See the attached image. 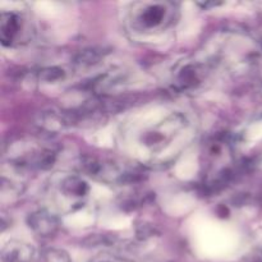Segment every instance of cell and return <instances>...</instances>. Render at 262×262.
I'll return each mask as SVG.
<instances>
[{
	"instance_id": "obj_2",
	"label": "cell",
	"mask_w": 262,
	"mask_h": 262,
	"mask_svg": "<svg viewBox=\"0 0 262 262\" xmlns=\"http://www.w3.org/2000/svg\"><path fill=\"white\" fill-rule=\"evenodd\" d=\"M79 166L86 176L106 183H129L138 177L136 171H129L114 161L96 156H83Z\"/></svg>"
},
{
	"instance_id": "obj_11",
	"label": "cell",
	"mask_w": 262,
	"mask_h": 262,
	"mask_svg": "<svg viewBox=\"0 0 262 262\" xmlns=\"http://www.w3.org/2000/svg\"><path fill=\"white\" fill-rule=\"evenodd\" d=\"M45 262H71L68 252L61 248H48L43 252Z\"/></svg>"
},
{
	"instance_id": "obj_6",
	"label": "cell",
	"mask_w": 262,
	"mask_h": 262,
	"mask_svg": "<svg viewBox=\"0 0 262 262\" xmlns=\"http://www.w3.org/2000/svg\"><path fill=\"white\" fill-rule=\"evenodd\" d=\"M27 224L36 235L42 238H50L59 230V220L53 212L48 210H37L28 215Z\"/></svg>"
},
{
	"instance_id": "obj_7",
	"label": "cell",
	"mask_w": 262,
	"mask_h": 262,
	"mask_svg": "<svg viewBox=\"0 0 262 262\" xmlns=\"http://www.w3.org/2000/svg\"><path fill=\"white\" fill-rule=\"evenodd\" d=\"M205 71L201 64L188 63L182 67L176 76V87L181 91H189L200 86L204 79Z\"/></svg>"
},
{
	"instance_id": "obj_12",
	"label": "cell",
	"mask_w": 262,
	"mask_h": 262,
	"mask_svg": "<svg viewBox=\"0 0 262 262\" xmlns=\"http://www.w3.org/2000/svg\"><path fill=\"white\" fill-rule=\"evenodd\" d=\"M91 262H118L115 258L109 257V256H100V257L94 258Z\"/></svg>"
},
{
	"instance_id": "obj_8",
	"label": "cell",
	"mask_w": 262,
	"mask_h": 262,
	"mask_svg": "<svg viewBox=\"0 0 262 262\" xmlns=\"http://www.w3.org/2000/svg\"><path fill=\"white\" fill-rule=\"evenodd\" d=\"M35 257V248L22 241H10L2 250L3 262H31Z\"/></svg>"
},
{
	"instance_id": "obj_5",
	"label": "cell",
	"mask_w": 262,
	"mask_h": 262,
	"mask_svg": "<svg viewBox=\"0 0 262 262\" xmlns=\"http://www.w3.org/2000/svg\"><path fill=\"white\" fill-rule=\"evenodd\" d=\"M90 192V187L87 182L79 176H67L59 183V193L69 201L72 206L83 204Z\"/></svg>"
},
{
	"instance_id": "obj_3",
	"label": "cell",
	"mask_w": 262,
	"mask_h": 262,
	"mask_svg": "<svg viewBox=\"0 0 262 262\" xmlns=\"http://www.w3.org/2000/svg\"><path fill=\"white\" fill-rule=\"evenodd\" d=\"M187 125L186 118L182 114H171L165 119V122L156 125L151 132L146 133L143 143L152 151L161 150L164 143L169 142L173 137V133L179 132Z\"/></svg>"
},
{
	"instance_id": "obj_4",
	"label": "cell",
	"mask_w": 262,
	"mask_h": 262,
	"mask_svg": "<svg viewBox=\"0 0 262 262\" xmlns=\"http://www.w3.org/2000/svg\"><path fill=\"white\" fill-rule=\"evenodd\" d=\"M25 20L17 12L3 10L0 14V40L4 46H14L23 40Z\"/></svg>"
},
{
	"instance_id": "obj_1",
	"label": "cell",
	"mask_w": 262,
	"mask_h": 262,
	"mask_svg": "<svg viewBox=\"0 0 262 262\" xmlns=\"http://www.w3.org/2000/svg\"><path fill=\"white\" fill-rule=\"evenodd\" d=\"M179 9L171 2L135 3L128 13V25L141 35H154L168 30L178 19Z\"/></svg>"
},
{
	"instance_id": "obj_10",
	"label": "cell",
	"mask_w": 262,
	"mask_h": 262,
	"mask_svg": "<svg viewBox=\"0 0 262 262\" xmlns=\"http://www.w3.org/2000/svg\"><path fill=\"white\" fill-rule=\"evenodd\" d=\"M38 77L41 81L46 83H56L66 77V72L59 67H48V68L41 69Z\"/></svg>"
},
{
	"instance_id": "obj_9",
	"label": "cell",
	"mask_w": 262,
	"mask_h": 262,
	"mask_svg": "<svg viewBox=\"0 0 262 262\" xmlns=\"http://www.w3.org/2000/svg\"><path fill=\"white\" fill-rule=\"evenodd\" d=\"M101 58L102 54L99 50H96V49H86V50H82L81 53H78L74 63L83 68V67L95 66V64L99 63Z\"/></svg>"
}]
</instances>
